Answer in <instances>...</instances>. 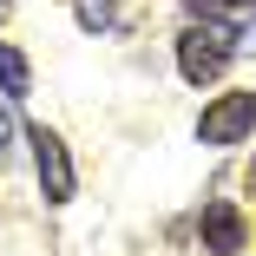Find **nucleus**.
<instances>
[{
  "label": "nucleus",
  "mask_w": 256,
  "mask_h": 256,
  "mask_svg": "<svg viewBox=\"0 0 256 256\" xmlns=\"http://www.w3.org/2000/svg\"><path fill=\"white\" fill-rule=\"evenodd\" d=\"M230 53H236V26H224V20H204V26H184V33H178V72H184L190 86L224 79Z\"/></svg>",
  "instance_id": "obj_1"
},
{
  "label": "nucleus",
  "mask_w": 256,
  "mask_h": 256,
  "mask_svg": "<svg viewBox=\"0 0 256 256\" xmlns=\"http://www.w3.org/2000/svg\"><path fill=\"white\" fill-rule=\"evenodd\" d=\"M250 132H256V92H224L217 106H204V118H197L204 144H236Z\"/></svg>",
  "instance_id": "obj_2"
},
{
  "label": "nucleus",
  "mask_w": 256,
  "mask_h": 256,
  "mask_svg": "<svg viewBox=\"0 0 256 256\" xmlns=\"http://www.w3.org/2000/svg\"><path fill=\"white\" fill-rule=\"evenodd\" d=\"M26 138H33V171H40L46 204H66V197H72V158H66V138L46 132V125H33Z\"/></svg>",
  "instance_id": "obj_3"
},
{
  "label": "nucleus",
  "mask_w": 256,
  "mask_h": 256,
  "mask_svg": "<svg viewBox=\"0 0 256 256\" xmlns=\"http://www.w3.org/2000/svg\"><path fill=\"white\" fill-rule=\"evenodd\" d=\"M204 250H217V256H236L243 250V236H250V224H243V210L230 197H217V204H204Z\"/></svg>",
  "instance_id": "obj_4"
},
{
  "label": "nucleus",
  "mask_w": 256,
  "mask_h": 256,
  "mask_svg": "<svg viewBox=\"0 0 256 256\" xmlns=\"http://www.w3.org/2000/svg\"><path fill=\"white\" fill-rule=\"evenodd\" d=\"M26 86H33V66H26V53L0 40V92H7V98H26Z\"/></svg>",
  "instance_id": "obj_5"
},
{
  "label": "nucleus",
  "mask_w": 256,
  "mask_h": 256,
  "mask_svg": "<svg viewBox=\"0 0 256 256\" xmlns=\"http://www.w3.org/2000/svg\"><path fill=\"white\" fill-rule=\"evenodd\" d=\"M7 144H14V112L0 106V158H7Z\"/></svg>",
  "instance_id": "obj_6"
},
{
  "label": "nucleus",
  "mask_w": 256,
  "mask_h": 256,
  "mask_svg": "<svg viewBox=\"0 0 256 256\" xmlns=\"http://www.w3.org/2000/svg\"><path fill=\"white\" fill-rule=\"evenodd\" d=\"M250 184H256V164H250Z\"/></svg>",
  "instance_id": "obj_7"
},
{
  "label": "nucleus",
  "mask_w": 256,
  "mask_h": 256,
  "mask_svg": "<svg viewBox=\"0 0 256 256\" xmlns=\"http://www.w3.org/2000/svg\"><path fill=\"white\" fill-rule=\"evenodd\" d=\"M0 14H7V0H0Z\"/></svg>",
  "instance_id": "obj_8"
}]
</instances>
